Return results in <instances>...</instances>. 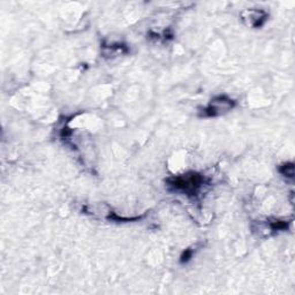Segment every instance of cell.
I'll use <instances>...</instances> for the list:
<instances>
[{"mask_svg":"<svg viewBox=\"0 0 295 295\" xmlns=\"http://www.w3.org/2000/svg\"><path fill=\"white\" fill-rule=\"evenodd\" d=\"M204 178L196 172H189V173L172 176L167 179L168 187L176 192L187 194V195H196L203 185Z\"/></svg>","mask_w":295,"mask_h":295,"instance_id":"obj_1","label":"cell"},{"mask_svg":"<svg viewBox=\"0 0 295 295\" xmlns=\"http://www.w3.org/2000/svg\"><path fill=\"white\" fill-rule=\"evenodd\" d=\"M235 106V102L233 99L229 98L226 96H218L213 98L209 103L208 106L204 109L205 117H218L220 115L231 111Z\"/></svg>","mask_w":295,"mask_h":295,"instance_id":"obj_2","label":"cell"},{"mask_svg":"<svg viewBox=\"0 0 295 295\" xmlns=\"http://www.w3.org/2000/svg\"><path fill=\"white\" fill-rule=\"evenodd\" d=\"M243 19L247 20L248 24H250L251 27L260 28L267 21L268 14L262 10H249L246 12V15L243 16Z\"/></svg>","mask_w":295,"mask_h":295,"instance_id":"obj_3","label":"cell"},{"mask_svg":"<svg viewBox=\"0 0 295 295\" xmlns=\"http://www.w3.org/2000/svg\"><path fill=\"white\" fill-rule=\"evenodd\" d=\"M280 173L285 176H288V178H293L294 175V164L289 163V164H285L279 168Z\"/></svg>","mask_w":295,"mask_h":295,"instance_id":"obj_4","label":"cell"},{"mask_svg":"<svg viewBox=\"0 0 295 295\" xmlns=\"http://www.w3.org/2000/svg\"><path fill=\"white\" fill-rule=\"evenodd\" d=\"M192 256H193V251L191 250V249H187L186 251L183 252L182 254V256H181V263H186V262H188L189 260L192 259Z\"/></svg>","mask_w":295,"mask_h":295,"instance_id":"obj_5","label":"cell"}]
</instances>
